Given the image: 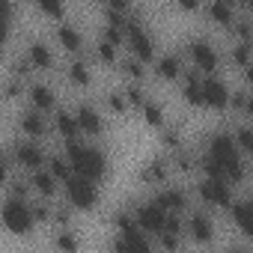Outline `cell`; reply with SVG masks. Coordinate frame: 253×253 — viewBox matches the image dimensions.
Instances as JSON below:
<instances>
[{
  "label": "cell",
  "instance_id": "obj_2",
  "mask_svg": "<svg viewBox=\"0 0 253 253\" xmlns=\"http://www.w3.org/2000/svg\"><path fill=\"white\" fill-rule=\"evenodd\" d=\"M3 220H6V226H9L12 232H27L30 223H33V214L21 206V200H9V203L3 206Z\"/></svg>",
  "mask_w": 253,
  "mask_h": 253
},
{
  "label": "cell",
  "instance_id": "obj_10",
  "mask_svg": "<svg viewBox=\"0 0 253 253\" xmlns=\"http://www.w3.org/2000/svg\"><path fill=\"white\" fill-rule=\"evenodd\" d=\"M24 128H27L30 134H39V131L45 128V122H42V116H36V113H30V116L24 119Z\"/></svg>",
  "mask_w": 253,
  "mask_h": 253
},
{
  "label": "cell",
  "instance_id": "obj_14",
  "mask_svg": "<svg viewBox=\"0 0 253 253\" xmlns=\"http://www.w3.org/2000/svg\"><path fill=\"white\" fill-rule=\"evenodd\" d=\"M146 116H149L152 125H158V122H161V107H158L155 101H149V104H146Z\"/></svg>",
  "mask_w": 253,
  "mask_h": 253
},
{
  "label": "cell",
  "instance_id": "obj_16",
  "mask_svg": "<svg viewBox=\"0 0 253 253\" xmlns=\"http://www.w3.org/2000/svg\"><path fill=\"white\" fill-rule=\"evenodd\" d=\"M42 12H48V15H63V6H57V3H42Z\"/></svg>",
  "mask_w": 253,
  "mask_h": 253
},
{
  "label": "cell",
  "instance_id": "obj_11",
  "mask_svg": "<svg viewBox=\"0 0 253 253\" xmlns=\"http://www.w3.org/2000/svg\"><path fill=\"white\" fill-rule=\"evenodd\" d=\"M36 185L42 188V194H54V176L51 173H36Z\"/></svg>",
  "mask_w": 253,
  "mask_h": 253
},
{
  "label": "cell",
  "instance_id": "obj_15",
  "mask_svg": "<svg viewBox=\"0 0 253 253\" xmlns=\"http://www.w3.org/2000/svg\"><path fill=\"white\" fill-rule=\"evenodd\" d=\"M72 78H75V81H86V78H89V75H86V66H84V63H75V66H72Z\"/></svg>",
  "mask_w": 253,
  "mask_h": 253
},
{
  "label": "cell",
  "instance_id": "obj_6",
  "mask_svg": "<svg viewBox=\"0 0 253 253\" xmlns=\"http://www.w3.org/2000/svg\"><path fill=\"white\" fill-rule=\"evenodd\" d=\"M60 39H63V45H66L69 51H78V48H81V36H78V30H75L72 24H63V27H60Z\"/></svg>",
  "mask_w": 253,
  "mask_h": 253
},
{
  "label": "cell",
  "instance_id": "obj_18",
  "mask_svg": "<svg viewBox=\"0 0 253 253\" xmlns=\"http://www.w3.org/2000/svg\"><path fill=\"white\" fill-rule=\"evenodd\" d=\"M3 176H6V161L0 158V179H3Z\"/></svg>",
  "mask_w": 253,
  "mask_h": 253
},
{
  "label": "cell",
  "instance_id": "obj_5",
  "mask_svg": "<svg viewBox=\"0 0 253 253\" xmlns=\"http://www.w3.org/2000/svg\"><path fill=\"white\" fill-rule=\"evenodd\" d=\"M18 158H21L27 167H39V164H42V152H39L33 143H24V146L18 149Z\"/></svg>",
  "mask_w": 253,
  "mask_h": 253
},
{
  "label": "cell",
  "instance_id": "obj_1",
  "mask_svg": "<svg viewBox=\"0 0 253 253\" xmlns=\"http://www.w3.org/2000/svg\"><path fill=\"white\" fill-rule=\"evenodd\" d=\"M66 188H69V200H72L75 206L89 209V206L95 203V182H89V179H84V176H72V179L66 182Z\"/></svg>",
  "mask_w": 253,
  "mask_h": 253
},
{
  "label": "cell",
  "instance_id": "obj_17",
  "mask_svg": "<svg viewBox=\"0 0 253 253\" xmlns=\"http://www.w3.org/2000/svg\"><path fill=\"white\" fill-rule=\"evenodd\" d=\"M60 247H66V250H75V235H60Z\"/></svg>",
  "mask_w": 253,
  "mask_h": 253
},
{
  "label": "cell",
  "instance_id": "obj_8",
  "mask_svg": "<svg viewBox=\"0 0 253 253\" xmlns=\"http://www.w3.org/2000/svg\"><path fill=\"white\" fill-rule=\"evenodd\" d=\"M33 101H36L39 107H51L54 95H51V89H48V86H33Z\"/></svg>",
  "mask_w": 253,
  "mask_h": 253
},
{
  "label": "cell",
  "instance_id": "obj_7",
  "mask_svg": "<svg viewBox=\"0 0 253 253\" xmlns=\"http://www.w3.org/2000/svg\"><path fill=\"white\" fill-rule=\"evenodd\" d=\"M30 57H33V63H36V66H42V69H48V66H51V51H48V45H33Z\"/></svg>",
  "mask_w": 253,
  "mask_h": 253
},
{
  "label": "cell",
  "instance_id": "obj_12",
  "mask_svg": "<svg viewBox=\"0 0 253 253\" xmlns=\"http://www.w3.org/2000/svg\"><path fill=\"white\" fill-rule=\"evenodd\" d=\"M191 226H194V235H197V238H209V235H211V226H209V220H203V217H194Z\"/></svg>",
  "mask_w": 253,
  "mask_h": 253
},
{
  "label": "cell",
  "instance_id": "obj_9",
  "mask_svg": "<svg viewBox=\"0 0 253 253\" xmlns=\"http://www.w3.org/2000/svg\"><path fill=\"white\" fill-rule=\"evenodd\" d=\"M158 72H161L164 78H173V75L179 72V60H176V57H164V60L158 63Z\"/></svg>",
  "mask_w": 253,
  "mask_h": 253
},
{
  "label": "cell",
  "instance_id": "obj_4",
  "mask_svg": "<svg viewBox=\"0 0 253 253\" xmlns=\"http://www.w3.org/2000/svg\"><path fill=\"white\" fill-rule=\"evenodd\" d=\"M194 57H197V63L200 66H206V69H214V51H211V45H203V42H197L194 45Z\"/></svg>",
  "mask_w": 253,
  "mask_h": 253
},
{
  "label": "cell",
  "instance_id": "obj_13",
  "mask_svg": "<svg viewBox=\"0 0 253 253\" xmlns=\"http://www.w3.org/2000/svg\"><path fill=\"white\" fill-rule=\"evenodd\" d=\"M60 128H63V131H66V134L72 137V134H75V128H78V125H75V119H72V116L60 113Z\"/></svg>",
  "mask_w": 253,
  "mask_h": 253
},
{
  "label": "cell",
  "instance_id": "obj_3",
  "mask_svg": "<svg viewBox=\"0 0 253 253\" xmlns=\"http://www.w3.org/2000/svg\"><path fill=\"white\" fill-rule=\"evenodd\" d=\"M78 125L84 131H89V134H95L98 128H101V122H98V113L92 110V107H81V113H78Z\"/></svg>",
  "mask_w": 253,
  "mask_h": 253
}]
</instances>
